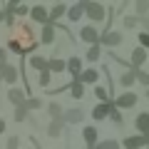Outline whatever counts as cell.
<instances>
[{"mask_svg": "<svg viewBox=\"0 0 149 149\" xmlns=\"http://www.w3.org/2000/svg\"><path fill=\"white\" fill-rule=\"evenodd\" d=\"M35 47H37V40H35V32H32V25L17 22V25L13 27V37L8 40L5 50H10V52H15V55H30Z\"/></svg>", "mask_w": 149, "mask_h": 149, "instance_id": "obj_1", "label": "cell"}, {"mask_svg": "<svg viewBox=\"0 0 149 149\" xmlns=\"http://www.w3.org/2000/svg\"><path fill=\"white\" fill-rule=\"evenodd\" d=\"M85 13H87V17H90L92 22H100L102 17H104L107 10L100 5V3H87V5H85Z\"/></svg>", "mask_w": 149, "mask_h": 149, "instance_id": "obj_2", "label": "cell"}, {"mask_svg": "<svg viewBox=\"0 0 149 149\" xmlns=\"http://www.w3.org/2000/svg\"><path fill=\"white\" fill-rule=\"evenodd\" d=\"M17 74H20V72H17L15 65H3V70H0V80L8 82V85L13 87V85L17 82Z\"/></svg>", "mask_w": 149, "mask_h": 149, "instance_id": "obj_3", "label": "cell"}, {"mask_svg": "<svg viewBox=\"0 0 149 149\" xmlns=\"http://www.w3.org/2000/svg\"><path fill=\"white\" fill-rule=\"evenodd\" d=\"M80 37L85 40V42H90V45H100V32H97L95 25H85L80 30Z\"/></svg>", "mask_w": 149, "mask_h": 149, "instance_id": "obj_4", "label": "cell"}, {"mask_svg": "<svg viewBox=\"0 0 149 149\" xmlns=\"http://www.w3.org/2000/svg\"><path fill=\"white\" fill-rule=\"evenodd\" d=\"M122 42V32H104L100 35V45H107V47H117Z\"/></svg>", "mask_w": 149, "mask_h": 149, "instance_id": "obj_5", "label": "cell"}, {"mask_svg": "<svg viewBox=\"0 0 149 149\" xmlns=\"http://www.w3.org/2000/svg\"><path fill=\"white\" fill-rule=\"evenodd\" d=\"M27 15H30L35 22H40V25H47V8L35 5V8H30V13H27Z\"/></svg>", "mask_w": 149, "mask_h": 149, "instance_id": "obj_6", "label": "cell"}, {"mask_svg": "<svg viewBox=\"0 0 149 149\" xmlns=\"http://www.w3.org/2000/svg\"><path fill=\"white\" fill-rule=\"evenodd\" d=\"M8 102H10L13 107L25 104V92H22V90H17V87H10V90H8Z\"/></svg>", "mask_w": 149, "mask_h": 149, "instance_id": "obj_7", "label": "cell"}, {"mask_svg": "<svg viewBox=\"0 0 149 149\" xmlns=\"http://www.w3.org/2000/svg\"><path fill=\"white\" fill-rule=\"evenodd\" d=\"M114 104L122 107V109H127V107H134V104H137V95H134V92H124V95H119L117 100H114Z\"/></svg>", "mask_w": 149, "mask_h": 149, "instance_id": "obj_8", "label": "cell"}, {"mask_svg": "<svg viewBox=\"0 0 149 149\" xmlns=\"http://www.w3.org/2000/svg\"><path fill=\"white\" fill-rule=\"evenodd\" d=\"M134 124H137V129L142 132V137H149V112H142V114H137Z\"/></svg>", "mask_w": 149, "mask_h": 149, "instance_id": "obj_9", "label": "cell"}, {"mask_svg": "<svg viewBox=\"0 0 149 149\" xmlns=\"http://www.w3.org/2000/svg\"><path fill=\"white\" fill-rule=\"evenodd\" d=\"M65 70H70V72H72V77L77 80V77L82 74V60H80V57H70L67 62H65Z\"/></svg>", "mask_w": 149, "mask_h": 149, "instance_id": "obj_10", "label": "cell"}, {"mask_svg": "<svg viewBox=\"0 0 149 149\" xmlns=\"http://www.w3.org/2000/svg\"><path fill=\"white\" fill-rule=\"evenodd\" d=\"M85 5H87V0H80L77 5H72V8L67 10V17H70L72 22H77V20L82 17V13H85Z\"/></svg>", "mask_w": 149, "mask_h": 149, "instance_id": "obj_11", "label": "cell"}, {"mask_svg": "<svg viewBox=\"0 0 149 149\" xmlns=\"http://www.w3.org/2000/svg\"><path fill=\"white\" fill-rule=\"evenodd\" d=\"M82 109H67V112H62V122H67V124H77V122H82Z\"/></svg>", "mask_w": 149, "mask_h": 149, "instance_id": "obj_12", "label": "cell"}, {"mask_svg": "<svg viewBox=\"0 0 149 149\" xmlns=\"http://www.w3.org/2000/svg\"><path fill=\"white\" fill-rule=\"evenodd\" d=\"M122 144L127 149H139V147H144V144H149V137H127Z\"/></svg>", "mask_w": 149, "mask_h": 149, "instance_id": "obj_13", "label": "cell"}, {"mask_svg": "<svg viewBox=\"0 0 149 149\" xmlns=\"http://www.w3.org/2000/svg\"><path fill=\"white\" fill-rule=\"evenodd\" d=\"M52 40H55V25H42V35H40V42L42 45H52Z\"/></svg>", "mask_w": 149, "mask_h": 149, "instance_id": "obj_14", "label": "cell"}, {"mask_svg": "<svg viewBox=\"0 0 149 149\" xmlns=\"http://www.w3.org/2000/svg\"><path fill=\"white\" fill-rule=\"evenodd\" d=\"M65 13H67V8H65L62 3H60V5H55L52 10H47V22H50V25H55V20H57V17H62Z\"/></svg>", "mask_w": 149, "mask_h": 149, "instance_id": "obj_15", "label": "cell"}, {"mask_svg": "<svg viewBox=\"0 0 149 149\" xmlns=\"http://www.w3.org/2000/svg\"><path fill=\"white\" fill-rule=\"evenodd\" d=\"M144 60H147V50H144V47H134V50H132V65L139 70Z\"/></svg>", "mask_w": 149, "mask_h": 149, "instance_id": "obj_16", "label": "cell"}, {"mask_svg": "<svg viewBox=\"0 0 149 149\" xmlns=\"http://www.w3.org/2000/svg\"><path fill=\"white\" fill-rule=\"evenodd\" d=\"M70 92H72L74 100H82V97H85V85H82L80 80H72L70 82Z\"/></svg>", "mask_w": 149, "mask_h": 149, "instance_id": "obj_17", "label": "cell"}, {"mask_svg": "<svg viewBox=\"0 0 149 149\" xmlns=\"http://www.w3.org/2000/svg\"><path fill=\"white\" fill-rule=\"evenodd\" d=\"M97 77H100V74H97V70H85V72H82L80 77H77V80H80L82 85H85V82H87V85H95V82H97Z\"/></svg>", "mask_w": 149, "mask_h": 149, "instance_id": "obj_18", "label": "cell"}, {"mask_svg": "<svg viewBox=\"0 0 149 149\" xmlns=\"http://www.w3.org/2000/svg\"><path fill=\"white\" fill-rule=\"evenodd\" d=\"M30 65H32V70H47V57H42V55H32L30 57Z\"/></svg>", "mask_w": 149, "mask_h": 149, "instance_id": "obj_19", "label": "cell"}, {"mask_svg": "<svg viewBox=\"0 0 149 149\" xmlns=\"http://www.w3.org/2000/svg\"><path fill=\"white\" fill-rule=\"evenodd\" d=\"M109 107H112V102H107V104H97L95 109H92V117H95V119H104L107 114H109Z\"/></svg>", "mask_w": 149, "mask_h": 149, "instance_id": "obj_20", "label": "cell"}, {"mask_svg": "<svg viewBox=\"0 0 149 149\" xmlns=\"http://www.w3.org/2000/svg\"><path fill=\"white\" fill-rule=\"evenodd\" d=\"M62 119H52V122L47 124V134L50 137H60V134H62Z\"/></svg>", "mask_w": 149, "mask_h": 149, "instance_id": "obj_21", "label": "cell"}, {"mask_svg": "<svg viewBox=\"0 0 149 149\" xmlns=\"http://www.w3.org/2000/svg\"><path fill=\"white\" fill-rule=\"evenodd\" d=\"M47 72L50 74L52 72H65V60H57V57L47 60Z\"/></svg>", "mask_w": 149, "mask_h": 149, "instance_id": "obj_22", "label": "cell"}, {"mask_svg": "<svg viewBox=\"0 0 149 149\" xmlns=\"http://www.w3.org/2000/svg\"><path fill=\"white\" fill-rule=\"evenodd\" d=\"M82 137H85L87 147H95V144H97V129H95V127H85V132H82Z\"/></svg>", "mask_w": 149, "mask_h": 149, "instance_id": "obj_23", "label": "cell"}, {"mask_svg": "<svg viewBox=\"0 0 149 149\" xmlns=\"http://www.w3.org/2000/svg\"><path fill=\"white\" fill-rule=\"evenodd\" d=\"M47 112H50V117H52V119H62V107H60L57 102H52V104L47 107Z\"/></svg>", "mask_w": 149, "mask_h": 149, "instance_id": "obj_24", "label": "cell"}, {"mask_svg": "<svg viewBox=\"0 0 149 149\" xmlns=\"http://www.w3.org/2000/svg\"><path fill=\"white\" fill-rule=\"evenodd\" d=\"M25 107H27V112L30 109H40V107H42V100H37V97H25Z\"/></svg>", "mask_w": 149, "mask_h": 149, "instance_id": "obj_25", "label": "cell"}, {"mask_svg": "<svg viewBox=\"0 0 149 149\" xmlns=\"http://www.w3.org/2000/svg\"><path fill=\"white\" fill-rule=\"evenodd\" d=\"M100 55H102L100 45H92V47L87 50V60H90V62H97V60H100Z\"/></svg>", "mask_w": 149, "mask_h": 149, "instance_id": "obj_26", "label": "cell"}, {"mask_svg": "<svg viewBox=\"0 0 149 149\" xmlns=\"http://www.w3.org/2000/svg\"><path fill=\"white\" fill-rule=\"evenodd\" d=\"M95 149H119V144L114 139H104V142H97Z\"/></svg>", "mask_w": 149, "mask_h": 149, "instance_id": "obj_27", "label": "cell"}, {"mask_svg": "<svg viewBox=\"0 0 149 149\" xmlns=\"http://www.w3.org/2000/svg\"><path fill=\"white\" fill-rule=\"evenodd\" d=\"M25 119H27V107L25 104L15 107V122H25Z\"/></svg>", "mask_w": 149, "mask_h": 149, "instance_id": "obj_28", "label": "cell"}, {"mask_svg": "<svg viewBox=\"0 0 149 149\" xmlns=\"http://www.w3.org/2000/svg\"><path fill=\"white\" fill-rule=\"evenodd\" d=\"M107 117H109L114 124H122V114H119V109H117V107H109V114H107Z\"/></svg>", "mask_w": 149, "mask_h": 149, "instance_id": "obj_29", "label": "cell"}, {"mask_svg": "<svg viewBox=\"0 0 149 149\" xmlns=\"http://www.w3.org/2000/svg\"><path fill=\"white\" fill-rule=\"evenodd\" d=\"M95 95H97V100H102V104H107V102H109V95H107L104 87H95Z\"/></svg>", "mask_w": 149, "mask_h": 149, "instance_id": "obj_30", "label": "cell"}, {"mask_svg": "<svg viewBox=\"0 0 149 149\" xmlns=\"http://www.w3.org/2000/svg\"><path fill=\"white\" fill-rule=\"evenodd\" d=\"M134 80L142 82V85H149V74H147V72H142V70H134Z\"/></svg>", "mask_w": 149, "mask_h": 149, "instance_id": "obj_31", "label": "cell"}, {"mask_svg": "<svg viewBox=\"0 0 149 149\" xmlns=\"http://www.w3.org/2000/svg\"><path fill=\"white\" fill-rule=\"evenodd\" d=\"M119 82H122L124 87H129V85H132V82H137V80H134V72H124L122 77H119Z\"/></svg>", "mask_w": 149, "mask_h": 149, "instance_id": "obj_32", "label": "cell"}, {"mask_svg": "<svg viewBox=\"0 0 149 149\" xmlns=\"http://www.w3.org/2000/svg\"><path fill=\"white\" fill-rule=\"evenodd\" d=\"M134 8H137V13H139V15H144V13L149 10V3H147V0H139V3H137Z\"/></svg>", "mask_w": 149, "mask_h": 149, "instance_id": "obj_33", "label": "cell"}, {"mask_svg": "<svg viewBox=\"0 0 149 149\" xmlns=\"http://www.w3.org/2000/svg\"><path fill=\"white\" fill-rule=\"evenodd\" d=\"M37 82H40L42 87L50 85V72H47V70H42V72H40V80H37Z\"/></svg>", "mask_w": 149, "mask_h": 149, "instance_id": "obj_34", "label": "cell"}, {"mask_svg": "<svg viewBox=\"0 0 149 149\" xmlns=\"http://www.w3.org/2000/svg\"><path fill=\"white\" fill-rule=\"evenodd\" d=\"M20 147V137H15V134H13L10 139H8V149H17Z\"/></svg>", "mask_w": 149, "mask_h": 149, "instance_id": "obj_35", "label": "cell"}, {"mask_svg": "<svg viewBox=\"0 0 149 149\" xmlns=\"http://www.w3.org/2000/svg\"><path fill=\"white\" fill-rule=\"evenodd\" d=\"M137 22H139V17H134V15L124 17V27H137Z\"/></svg>", "mask_w": 149, "mask_h": 149, "instance_id": "obj_36", "label": "cell"}, {"mask_svg": "<svg viewBox=\"0 0 149 149\" xmlns=\"http://www.w3.org/2000/svg\"><path fill=\"white\" fill-rule=\"evenodd\" d=\"M27 13H30V8H27V5H17V8H15V15H17V17H25Z\"/></svg>", "mask_w": 149, "mask_h": 149, "instance_id": "obj_37", "label": "cell"}, {"mask_svg": "<svg viewBox=\"0 0 149 149\" xmlns=\"http://www.w3.org/2000/svg\"><path fill=\"white\" fill-rule=\"evenodd\" d=\"M139 47H149V32H142V35H139Z\"/></svg>", "mask_w": 149, "mask_h": 149, "instance_id": "obj_38", "label": "cell"}, {"mask_svg": "<svg viewBox=\"0 0 149 149\" xmlns=\"http://www.w3.org/2000/svg\"><path fill=\"white\" fill-rule=\"evenodd\" d=\"M0 65H8V50L0 47Z\"/></svg>", "mask_w": 149, "mask_h": 149, "instance_id": "obj_39", "label": "cell"}, {"mask_svg": "<svg viewBox=\"0 0 149 149\" xmlns=\"http://www.w3.org/2000/svg\"><path fill=\"white\" fill-rule=\"evenodd\" d=\"M5 132V119H0V134Z\"/></svg>", "mask_w": 149, "mask_h": 149, "instance_id": "obj_40", "label": "cell"}, {"mask_svg": "<svg viewBox=\"0 0 149 149\" xmlns=\"http://www.w3.org/2000/svg\"><path fill=\"white\" fill-rule=\"evenodd\" d=\"M0 22H5V13L3 10H0Z\"/></svg>", "mask_w": 149, "mask_h": 149, "instance_id": "obj_41", "label": "cell"}, {"mask_svg": "<svg viewBox=\"0 0 149 149\" xmlns=\"http://www.w3.org/2000/svg\"><path fill=\"white\" fill-rule=\"evenodd\" d=\"M144 22V27H147V30H149V20H142Z\"/></svg>", "mask_w": 149, "mask_h": 149, "instance_id": "obj_42", "label": "cell"}, {"mask_svg": "<svg viewBox=\"0 0 149 149\" xmlns=\"http://www.w3.org/2000/svg\"><path fill=\"white\" fill-rule=\"evenodd\" d=\"M0 70H3V65H0Z\"/></svg>", "mask_w": 149, "mask_h": 149, "instance_id": "obj_43", "label": "cell"}, {"mask_svg": "<svg viewBox=\"0 0 149 149\" xmlns=\"http://www.w3.org/2000/svg\"><path fill=\"white\" fill-rule=\"evenodd\" d=\"M147 97H149V92H147Z\"/></svg>", "mask_w": 149, "mask_h": 149, "instance_id": "obj_44", "label": "cell"}]
</instances>
